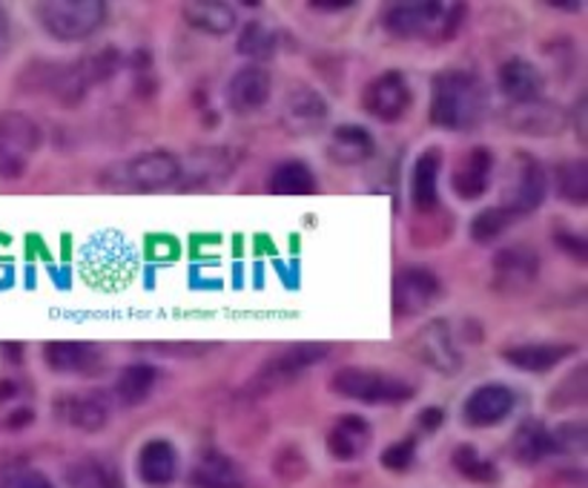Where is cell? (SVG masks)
Masks as SVG:
<instances>
[{
    "mask_svg": "<svg viewBox=\"0 0 588 488\" xmlns=\"http://www.w3.org/2000/svg\"><path fill=\"white\" fill-rule=\"evenodd\" d=\"M0 488H55L46 480L41 471H32V468H23V471H12L3 477Z\"/></svg>",
    "mask_w": 588,
    "mask_h": 488,
    "instance_id": "obj_42",
    "label": "cell"
},
{
    "mask_svg": "<svg viewBox=\"0 0 588 488\" xmlns=\"http://www.w3.org/2000/svg\"><path fill=\"white\" fill-rule=\"evenodd\" d=\"M552 445L554 452H582L586 448V425L582 423H568L559 425L557 431H552Z\"/></svg>",
    "mask_w": 588,
    "mask_h": 488,
    "instance_id": "obj_40",
    "label": "cell"
},
{
    "mask_svg": "<svg viewBox=\"0 0 588 488\" xmlns=\"http://www.w3.org/2000/svg\"><path fill=\"white\" fill-rule=\"evenodd\" d=\"M557 196L574 207L588 202V161L571 159L557 167Z\"/></svg>",
    "mask_w": 588,
    "mask_h": 488,
    "instance_id": "obj_33",
    "label": "cell"
},
{
    "mask_svg": "<svg viewBox=\"0 0 588 488\" xmlns=\"http://www.w3.org/2000/svg\"><path fill=\"white\" fill-rule=\"evenodd\" d=\"M514 405L516 397L509 386L488 382V386L477 388V391L465 400L462 416L465 423L473 425V429H488V425L502 423V420L514 411Z\"/></svg>",
    "mask_w": 588,
    "mask_h": 488,
    "instance_id": "obj_16",
    "label": "cell"
},
{
    "mask_svg": "<svg viewBox=\"0 0 588 488\" xmlns=\"http://www.w3.org/2000/svg\"><path fill=\"white\" fill-rule=\"evenodd\" d=\"M30 420H32V411L30 409H21L18 414L9 416V429H21V425L30 423Z\"/></svg>",
    "mask_w": 588,
    "mask_h": 488,
    "instance_id": "obj_49",
    "label": "cell"
},
{
    "mask_svg": "<svg viewBox=\"0 0 588 488\" xmlns=\"http://www.w3.org/2000/svg\"><path fill=\"white\" fill-rule=\"evenodd\" d=\"M182 18L207 35H230L236 30V9L221 0H189L182 3Z\"/></svg>",
    "mask_w": 588,
    "mask_h": 488,
    "instance_id": "obj_24",
    "label": "cell"
},
{
    "mask_svg": "<svg viewBox=\"0 0 588 488\" xmlns=\"http://www.w3.org/2000/svg\"><path fill=\"white\" fill-rule=\"evenodd\" d=\"M80 276L101 291H121L135 276V256L118 234L95 236L80 253Z\"/></svg>",
    "mask_w": 588,
    "mask_h": 488,
    "instance_id": "obj_5",
    "label": "cell"
},
{
    "mask_svg": "<svg viewBox=\"0 0 588 488\" xmlns=\"http://www.w3.org/2000/svg\"><path fill=\"white\" fill-rule=\"evenodd\" d=\"M66 420L78 431H101L109 420V400L101 391L73 397L66 405Z\"/></svg>",
    "mask_w": 588,
    "mask_h": 488,
    "instance_id": "obj_32",
    "label": "cell"
},
{
    "mask_svg": "<svg viewBox=\"0 0 588 488\" xmlns=\"http://www.w3.org/2000/svg\"><path fill=\"white\" fill-rule=\"evenodd\" d=\"M571 354H577L574 345L545 343V345H516V348L505 350L502 357H505V362H509L511 368H520V371L529 373H545L552 371V368H557L559 362H566Z\"/></svg>",
    "mask_w": 588,
    "mask_h": 488,
    "instance_id": "obj_26",
    "label": "cell"
},
{
    "mask_svg": "<svg viewBox=\"0 0 588 488\" xmlns=\"http://www.w3.org/2000/svg\"><path fill=\"white\" fill-rule=\"evenodd\" d=\"M552 7H557V9H568V12H580V3H563V0H554Z\"/></svg>",
    "mask_w": 588,
    "mask_h": 488,
    "instance_id": "obj_52",
    "label": "cell"
},
{
    "mask_svg": "<svg viewBox=\"0 0 588 488\" xmlns=\"http://www.w3.org/2000/svg\"><path fill=\"white\" fill-rule=\"evenodd\" d=\"M155 382H159V371H155L153 365H146V362L127 365L124 371L118 373L116 394H118V400L124 402V405L135 409V405H141L146 397L153 394Z\"/></svg>",
    "mask_w": 588,
    "mask_h": 488,
    "instance_id": "obj_30",
    "label": "cell"
},
{
    "mask_svg": "<svg viewBox=\"0 0 588 488\" xmlns=\"http://www.w3.org/2000/svg\"><path fill=\"white\" fill-rule=\"evenodd\" d=\"M420 425L425 431H436L439 425H443V411H439V409H425L420 414Z\"/></svg>",
    "mask_w": 588,
    "mask_h": 488,
    "instance_id": "obj_46",
    "label": "cell"
},
{
    "mask_svg": "<svg viewBox=\"0 0 588 488\" xmlns=\"http://www.w3.org/2000/svg\"><path fill=\"white\" fill-rule=\"evenodd\" d=\"M491 173H494V153L488 147H471L450 173V187L462 202H473L486 196V189L491 187Z\"/></svg>",
    "mask_w": 588,
    "mask_h": 488,
    "instance_id": "obj_17",
    "label": "cell"
},
{
    "mask_svg": "<svg viewBox=\"0 0 588 488\" xmlns=\"http://www.w3.org/2000/svg\"><path fill=\"white\" fill-rule=\"evenodd\" d=\"M3 44H7V15L0 12V50H3Z\"/></svg>",
    "mask_w": 588,
    "mask_h": 488,
    "instance_id": "obj_51",
    "label": "cell"
},
{
    "mask_svg": "<svg viewBox=\"0 0 588 488\" xmlns=\"http://www.w3.org/2000/svg\"><path fill=\"white\" fill-rule=\"evenodd\" d=\"M273 89V78L264 66H241L239 73L232 75L227 84V104L232 112L239 116H250V112L262 110Z\"/></svg>",
    "mask_w": 588,
    "mask_h": 488,
    "instance_id": "obj_18",
    "label": "cell"
},
{
    "mask_svg": "<svg viewBox=\"0 0 588 488\" xmlns=\"http://www.w3.org/2000/svg\"><path fill=\"white\" fill-rule=\"evenodd\" d=\"M362 107L371 112L377 121H400L402 116L411 107V87H407V78L396 69L391 73H382L364 87L362 93Z\"/></svg>",
    "mask_w": 588,
    "mask_h": 488,
    "instance_id": "obj_14",
    "label": "cell"
},
{
    "mask_svg": "<svg viewBox=\"0 0 588 488\" xmlns=\"http://www.w3.org/2000/svg\"><path fill=\"white\" fill-rule=\"evenodd\" d=\"M139 474L146 486L164 488L178 474V454L167 440H150L139 454Z\"/></svg>",
    "mask_w": 588,
    "mask_h": 488,
    "instance_id": "obj_27",
    "label": "cell"
},
{
    "mask_svg": "<svg viewBox=\"0 0 588 488\" xmlns=\"http://www.w3.org/2000/svg\"><path fill=\"white\" fill-rule=\"evenodd\" d=\"M488 98L480 78L462 69L436 75L434 98H431V121L443 130L465 132L477 127L486 116Z\"/></svg>",
    "mask_w": 588,
    "mask_h": 488,
    "instance_id": "obj_2",
    "label": "cell"
},
{
    "mask_svg": "<svg viewBox=\"0 0 588 488\" xmlns=\"http://www.w3.org/2000/svg\"><path fill=\"white\" fill-rule=\"evenodd\" d=\"M313 9H330V12H339V9H350L353 3L350 0H336V3H325V0H313Z\"/></svg>",
    "mask_w": 588,
    "mask_h": 488,
    "instance_id": "obj_48",
    "label": "cell"
},
{
    "mask_svg": "<svg viewBox=\"0 0 588 488\" xmlns=\"http://www.w3.org/2000/svg\"><path fill=\"white\" fill-rule=\"evenodd\" d=\"M182 182V159L167 150H150L130 161H118L101 173V184L118 193H153Z\"/></svg>",
    "mask_w": 588,
    "mask_h": 488,
    "instance_id": "obj_4",
    "label": "cell"
},
{
    "mask_svg": "<svg viewBox=\"0 0 588 488\" xmlns=\"http://www.w3.org/2000/svg\"><path fill=\"white\" fill-rule=\"evenodd\" d=\"M414 452H416L414 440L411 437L400 440V443H393L391 448L382 454V463H385L388 468H393V471H405V468L414 463Z\"/></svg>",
    "mask_w": 588,
    "mask_h": 488,
    "instance_id": "obj_41",
    "label": "cell"
},
{
    "mask_svg": "<svg viewBox=\"0 0 588 488\" xmlns=\"http://www.w3.org/2000/svg\"><path fill=\"white\" fill-rule=\"evenodd\" d=\"M545 202V170L534 155L514 153L502 178V210L511 216L534 213Z\"/></svg>",
    "mask_w": 588,
    "mask_h": 488,
    "instance_id": "obj_10",
    "label": "cell"
},
{
    "mask_svg": "<svg viewBox=\"0 0 588 488\" xmlns=\"http://www.w3.org/2000/svg\"><path fill=\"white\" fill-rule=\"evenodd\" d=\"M41 147V127L26 112H0V178H21Z\"/></svg>",
    "mask_w": 588,
    "mask_h": 488,
    "instance_id": "obj_9",
    "label": "cell"
},
{
    "mask_svg": "<svg viewBox=\"0 0 588 488\" xmlns=\"http://www.w3.org/2000/svg\"><path fill=\"white\" fill-rule=\"evenodd\" d=\"M327 118V104L316 89L302 87L298 84L293 93H287L282 107V121L284 127L296 135H311V132L319 130Z\"/></svg>",
    "mask_w": 588,
    "mask_h": 488,
    "instance_id": "obj_19",
    "label": "cell"
},
{
    "mask_svg": "<svg viewBox=\"0 0 588 488\" xmlns=\"http://www.w3.org/2000/svg\"><path fill=\"white\" fill-rule=\"evenodd\" d=\"M368 445H371V423L359 414L339 416L327 434V452L341 463L362 457Z\"/></svg>",
    "mask_w": 588,
    "mask_h": 488,
    "instance_id": "obj_23",
    "label": "cell"
},
{
    "mask_svg": "<svg viewBox=\"0 0 588 488\" xmlns=\"http://www.w3.org/2000/svg\"><path fill=\"white\" fill-rule=\"evenodd\" d=\"M146 245H150L146 250H150L153 259H173V256H178V241L170 239V236H150Z\"/></svg>",
    "mask_w": 588,
    "mask_h": 488,
    "instance_id": "obj_43",
    "label": "cell"
},
{
    "mask_svg": "<svg viewBox=\"0 0 588 488\" xmlns=\"http://www.w3.org/2000/svg\"><path fill=\"white\" fill-rule=\"evenodd\" d=\"M377 153V144H373V135L364 127L357 124H341L330 132V141H327V159L341 167H357L364 164L368 159H373Z\"/></svg>",
    "mask_w": 588,
    "mask_h": 488,
    "instance_id": "obj_22",
    "label": "cell"
},
{
    "mask_svg": "<svg viewBox=\"0 0 588 488\" xmlns=\"http://www.w3.org/2000/svg\"><path fill=\"white\" fill-rule=\"evenodd\" d=\"M443 293V284L436 279L431 268L411 264L393 282V314L400 316H420L425 314Z\"/></svg>",
    "mask_w": 588,
    "mask_h": 488,
    "instance_id": "obj_12",
    "label": "cell"
},
{
    "mask_svg": "<svg viewBox=\"0 0 588 488\" xmlns=\"http://www.w3.org/2000/svg\"><path fill=\"white\" fill-rule=\"evenodd\" d=\"M330 391L339 397L359 402H405L414 397V386L402 377H393L385 371H371V368H341L330 379Z\"/></svg>",
    "mask_w": 588,
    "mask_h": 488,
    "instance_id": "obj_8",
    "label": "cell"
},
{
    "mask_svg": "<svg viewBox=\"0 0 588 488\" xmlns=\"http://www.w3.org/2000/svg\"><path fill=\"white\" fill-rule=\"evenodd\" d=\"M411 350H414V357L422 365H428V368H434L436 373H445V377L462 368V357H459L457 343H454L450 325L443 319L428 322L425 328L416 330Z\"/></svg>",
    "mask_w": 588,
    "mask_h": 488,
    "instance_id": "obj_13",
    "label": "cell"
},
{
    "mask_svg": "<svg viewBox=\"0 0 588 488\" xmlns=\"http://www.w3.org/2000/svg\"><path fill=\"white\" fill-rule=\"evenodd\" d=\"M497 80H500L502 95H505L511 104H525L543 98V73L525 58L505 61V64L500 66V73H497Z\"/></svg>",
    "mask_w": 588,
    "mask_h": 488,
    "instance_id": "obj_21",
    "label": "cell"
},
{
    "mask_svg": "<svg viewBox=\"0 0 588 488\" xmlns=\"http://www.w3.org/2000/svg\"><path fill=\"white\" fill-rule=\"evenodd\" d=\"M574 121H577V135H580V141H586V98H580V104H577Z\"/></svg>",
    "mask_w": 588,
    "mask_h": 488,
    "instance_id": "obj_47",
    "label": "cell"
},
{
    "mask_svg": "<svg viewBox=\"0 0 588 488\" xmlns=\"http://www.w3.org/2000/svg\"><path fill=\"white\" fill-rule=\"evenodd\" d=\"M330 357V345L325 343H298L291 348L276 350L273 357L262 362V368L250 379V391L255 394H270L276 388L291 386L293 379H298L305 371H311L313 365L325 362Z\"/></svg>",
    "mask_w": 588,
    "mask_h": 488,
    "instance_id": "obj_7",
    "label": "cell"
},
{
    "mask_svg": "<svg viewBox=\"0 0 588 488\" xmlns=\"http://www.w3.org/2000/svg\"><path fill=\"white\" fill-rule=\"evenodd\" d=\"M588 371L586 365L574 368V373L568 379H563L552 394V409H568V405H582L588 397Z\"/></svg>",
    "mask_w": 588,
    "mask_h": 488,
    "instance_id": "obj_38",
    "label": "cell"
},
{
    "mask_svg": "<svg viewBox=\"0 0 588 488\" xmlns=\"http://www.w3.org/2000/svg\"><path fill=\"white\" fill-rule=\"evenodd\" d=\"M511 221H514V216H511L509 210H502V207H486V210L473 216L471 239L477 241V245H491V241H497L509 230Z\"/></svg>",
    "mask_w": 588,
    "mask_h": 488,
    "instance_id": "obj_36",
    "label": "cell"
},
{
    "mask_svg": "<svg viewBox=\"0 0 588 488\" xmlns=\"http://www.w3.org/2000/svg\"><path fill=\"white\" fill-rule=\"evenodd\" d=\"M236 50H239L244 58L268 61L273 58V52H276V35H273L262 21H250L248 26L241 30Z\"/></svg>",
    "mask_w": 588,
    "mask_h": 488,
    "instance_id": "obj_35",
    "label": "cell"
},
{
    "mask_svg": "<svg viewBox=\"0 0 588 488\" xmlns=\"http://www.w3.org/2000/svg\"><path fill=\"white\" fill-rule=\"evenodd\" d=\"M462 3H436V0H407V3H388L382 9V26L391 35L407 41H448L462 21Z\"/></svg>",
    "mask_w": 588,
    "mask_h": 488,
    "instance_id": "obj_3",
    "label": "cell"
},
{
    "mask_svg": "<svg viewBox=\"0 0 588 488\" xmlns=\"http://www.w3.org/2000/svg\"><path fill=\"white\" fill-rule=\"evenodd\" d=\"M439 167H443V153L436 147L425 150L416 159L414 178H411V202H414L416 213H434L439 207V193H436Z\"/></svg>",
    "mask_w": 588,
    "mask_h": 488,
    "instance_id": "obj_25",
    "label": "cell"
},
{
    "mask_svg": "<svg viewBox=\"0 0 588 488\" xmlns=\"http://www.w3.org/2000/svg\"><path fill=\"white\" fill-rule=\"evenodd\" d=\"M44 362L55 373H98L104 368V354L87 343H50L44 345Z\"/></svg>",
    "mask_w": 588,
    "mask_h": 488,
    "instance_id": "obj_20",
    "label": "cell"
},
{
    "mask_svg": "<svg viewBox=\"0 0 588 488\" xmlns=\"http://www.w3.org/2000/svg\"><path fill=\"white\" fill-rule=\"evenodd\" d=\"M540 273V256L529 245H509L494 256V291L525 293Z\"/></svg>",
    "mask_w": 588,
    "mask_h": 488,
    "instance_id": "obj_15",
    "label": "cell"
},
{
    "mask_svg": "<svg viewBox=\"0 0 588 488\" xmlns=\"http://www.w3.org/2000/svg\"><path fill=\"white\" fill-rule=\"evenodd\" d=\"M121 64V55L116 50H101L80 58L75 64H52V61H35L23 69L21 84L30 93H46L52 98H58L66 107L75 104L89 93L92 84L109 78Z\"/></svg>",
    "mask_w": 588,
    "mask_h": 488,
    "instance_id": "obj_1",
    "label": "cell"
},
{
    "mask_svg": "<svg viewBox=\"0 0 588 488\" xmlns=\"http://www.w3.org/2000/svg\"><path fill=\"white\" fill-rule=\"evenodd\" d=\"M557 245L559 250H566V253H571L574 259H588V241L582 239V236H574V234H557Z\"/></svg>",
    "mask_w": 588,
    "mask_h": 488,
    "instance_id": "obj_44",
    "label": "cell"
},
{
    "mask_svg": "<svg viewBox=\"0 0 588 488\" xmlns=\"http://www.w3.org/2000/svg\"><path fill=\"white\" fill-rule=\"evenodd\" d=\"M189 482L196 488H244L239 466L221 452H204L189 474Z\"/></svg>",
    "mask_w": 588,
    "mask_h": 488,
    "instance_id": "obj_28",
    "label": "cell"
},
{
    "mask_svg": "<svg viewBox=\"0 0 588 488\" xmlns=\"http://www.w3.org/2000/svg\"><path fill=\"white\" fill-rule=\"evenodd\" d=\"M155 350H164V354H178V357H202L207 350H213V345H155Z\"/></svg>",
    "mask_w": 588,
    "mask_h": 488,
    "instance_id": "obj_45",
    "label": "cell"
},
{
    "mask_svg": "<svg viewBox=\"0 0 588 488\" xmlns=\"http://www.w3.org/2000/svg\"><path fill=\"white\" fill-rule=\"evenodd\" d=\"M511 452H514V459L534 466V463H540L543 457L554 454L552 431L545 429L543 423H537V420H525V423L516 429Z\"/></svg>",
    "mask_w": 588,
    "mask_h": 488,
    "instance_id": "obj_31",
    "label": "cell"
},
{
    "mask_svg": "<svg viewBox=\"0 0 588 488\" xmlns=\"http://www.w3.org/2000/svg\"><path fill=\"white\" fill-rule=\"evenodd\" d=\"M454 466H457L468 480H494V466H491L488 459H482L473 445H459L457 454H454Z\"/></svg>",
    "mask_w": 588,
    "mask_h": 488,
    "instance_id": "obj_39",
    "label": "cell"
},
{
    "mask_svg": "<svg viewBox=\"0 0 588 488\" xmlns=\"http://www.w3.org/2000/svg\"><path fill=\"white\" fill-rule=\"evenodd\" d=\"M69 486L73 488H124V480L112 463L104 459H84L69 468Z\"/></svg>",
    "mask_w": 588,
    "mask_h": 488,
    "instance_id": "obj_34",
    "label": "cell"
},
{
    "mask_svg": "<svg viewBox=\"0 0 588 488\" xmlns=\"http://www.w3.org/2000/svg\"><path fill=\"white\" fill-rule=\"evenodd\" d=\"M232 167H236V155H232V150H227V147H216V150H198V153L193 155V170H189V175H196V178H207V175H213V178H225Z\"/></svg>",
    "mask_w": 588,
    "mask_h": 488,
    "instance_id": "obj_37",
    "label": "cell"
},
{
    "mask_svg": "<svg viewBox=\"0 0 588 488\" xmlns=\"http://www.w3.org/2000/svg\"><path fill=\"white\" fill-rule=\"evenodd\" d=\"M109 15V7L101 0H46L37 3L35 18L55 41L75 44L87 41L101 30Z\"/></svg>",
    "mask_w": 588,
    "mask_h": 488,
    "instance_id": "obj_6",
    "label": "cell"
},
{
    "mask_svg": "<svg viewBox=\"0 0 588 488\" xmlns=\"http://www.w3.org/2000/svg\"><path fill=\"white\" fill-rule=\"evenodd\" d=\"M268 189L273 196H313L319 184L305 161H284L270 173Z\"/></svg>",
    "mask_w": 588,
    "mask_h": 488,
    "instance_id": "obj_29",
    "label": "cell"
},
{
    "mask_svg": "<svg viewBox=\"0 0 588 488\" xmlns=\"http://www.w3.org/2000/svg\"><path fill=\"white\" fill-rule=\"evenodd\" d=\"M568 121H571L568 112L557 101H548V98L511 104L505 110V124L511 127V132L531 135V139H554L559 132H566Z\"/></svg>",
    "mask_w": 588,
    "mask_h": 488,
    "instance_id": "obj_11",
    "label": "cell"
},
{
    "mask_svg": "<svg viewBox=\"0 0 588 488\" xmlns=\"http://www.w3.org/2000/svg\"><path fill=\"white\" fill-rule=\"evenodd\" d=\"M15 394H18L15 382H9V379H3V382H0V402L7 400V397H15Z\"/></svg>",
    "mask_w": 588,
    "mask_h": 488,
    "instance_id": "obj_50",
    "label": "cell"
}]
</instances>
